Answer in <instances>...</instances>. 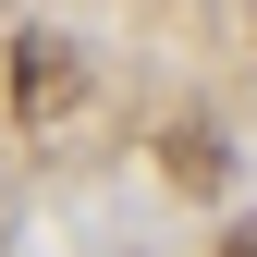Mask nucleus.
<instances>
[{"mask_svg": "<svg viewBox=\"0 0 257 257\" xmlns=\"http://www.w3.org/2000/svg\"><path fill=\"white\" fill-rule=\"evenodd\" d=\"M13 98H25V110H49V98H74V61H61L49 37H25V61H13Z\"/></svg>", "mask_w": 257, "mask_h": 257, "instance_id": "1", "label": "nucleus"}, {"mask_svg": "<svg viewBox=\"0 0 257 257\" xmlns=\"http://www.w3.org/2000/svg\"><path fill=\"white\" fill-rule=\"evenodd\" d=\"M172 172L196 184V196H208V184H220V135H208V122H184V135H172Z\"/></svg>", "mask_w": 257, "mask_h": 257, "instance_id": "2", "label": "nucleus"}, {"mask_svg": "<svg viewBox=\"0 0 257 257\" xmlns=\"http://www.w3.org/2000/svg\"><path fill=\"white\" fill-rule=\"evenodd\" d=\"M220 257H257V220H245V233H220Z\"/></svg>", "mask_w": 257, "mask_h": 257, "instance_id": "3", "label": "nucleus"}]
</instances>
